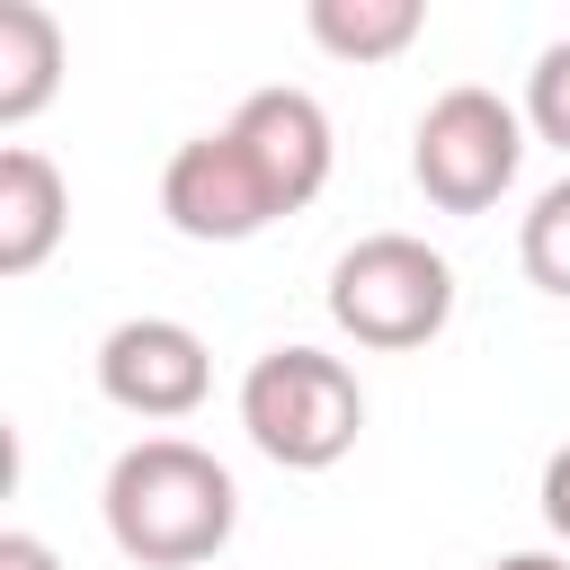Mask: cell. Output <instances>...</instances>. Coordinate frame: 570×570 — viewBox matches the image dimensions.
I'll return each mask as SVG.
<instances>
[{"label": "cell", "instance_id": "8992f818", "mask_svg": "<svg viewBox=\"0 0 570 570\" xmlns=\"http://www.w3.org/2000/svg\"><path fill=\"white\" fill-rule=\"evenodd\" d=\"M98 392L125 419H187L214 392V347L169 312H134L98 338Z\"/></svg>", "mask_w": 570, "mask_h": 570}, {"label": "cell", "instance_id": "52a82bcc", "mask_svg": "<svg viewBox=\"0 0 570 570\" xmlns=\"http://www.w3.org/2000/svg\"><path fill=\"white\" fill-rule=\"evenodd\" d=\"M71 232V187L36 142L0 151V276H36Z\"/></svg>", "mask_w": 570, "mask_h": 570}, {"label": "cell", "instance_id": "9c48e42d", "mask_svg": "<svg viewBox=\"0 0 570 570\" xmlns=\"http://www.w3.org/2000/svg\"><path fill=\"white\" fill-rule=\"evenodd\" d=\"M303 27H312V45L338 53V62H392V53L419 45L428 9H419V0H312Z\"/></svg>", "mask_w": 570, "mask_h": 570}, {"label": "cell", "instance_id": "8fae6325", "mask_svg": "<svg viewBox=\"0 0 570 570\" xmlns=\"http://www.w3.org/2000/svg\"><path fill=\"white\" fill-rule=\"evenodd\" d=\"M525 134L552 142V151H570V36L543 45L534 71H525Z\"/></svg>", "mask_w": 570, "mask_h": 570}, {"label": "cell", "instance_id": "7a4b0ae2", "mask_svg": "<svg viewBox=\"0 0 570 570\" xmlns=\"http://www.w3.org/2000/svg\"><path fill=\"white\" fill-rule=\"evenodd\" d=\"M98 517H107V543L142 570H205L232 525H240V481L187 445V436H142L107 463V490H98Z\"/></svg>", "mask_w": 570, "mask_h": 570}, {"label": "cell", "instance_id": "5bb4252c", "mask_svg": "<svg viewBox=\"0 0 570 570\" xmlns=\"http://www.w3.org/2000/svg\"><path fill=\"white\" fill-rule=\"evenodd\" d=\"M490 570H570V561H561V552H499Z\"/></svg>", "mask_w": 570, "mask_h": 570}, {"label": "cell", "instance_id": "5b68a950", "mask_svg": "<svg viewBox=\"0 0 570 570\" xmlns=\"http://www.w3.org/2000/svg\"><path fill=\"white\" fill-rule=\"evenodd\" d=\"M525 169V107H508L499 89L463 80L436 89L419 134H410V178L436 214H490Z\"/></svg>", "mask_w": 570, "mask_h": 570}, {"label": "cell", "instance_id": "30bf717a", "mask_svg": "<svg viewBox=\"0 0 570 570\" xmlns=\"http://www.w3.org/2000/svg\"><path fill=\"white\" fill-rule=\"evenodd\" d=\"M517 258H525V276H534L543 294L570 303V169L525 205V223H517Z\"/></svg>", "mask_w": 570, "mask_h": 570}, {"label": "cell", "instance_id": "7c38bea8", "mask_svg": "<svg viewBox=\"0 0 570 570\" xmlns=\"http://www.w3.org/2000/svg\"><path fill=\"white\" fill-rule=\"evenodd\" d=\"M543 525L570 543V445H552V454H543Z\"/></svg>", "mask_w": 570, "mask_h": 570}, {"label": "cell", "instance_id": "3957f363", "mask_svg": "<svg viewBox=\"0 0 570 570\" xmlns=\"http://www.w3.org/2000/svg\"><path fill=\"white\" fill-rule=\"evenodd\" d=\"M240 428L285 472H330L365 436V383L330 347H267L240 374Z\"/></svg>", "mask_w": 570, "mask_h": 570}, {"label": "cell", "instance_id": "ba28073f", "mask_svg": "<svg viewBox=\"0 0 570 570\" xmlns=\"http://www.w3.org/2000/svg\"><path fill=\"white\" fill-rule=\"evenodd\" d=\"M62 89V18L45 0H0V125L45 116Z\"/></svg>", "mask_w": 570, "mask_h": 570}, {"label": "cell", "instance_id": "4fadbf2b", "mask_svg": "<svg viewBox=\"0 0 570 570\" xmlns=\"http://www.w3.org/2000/svg\"><path fill=\"white\" fill-rule=\"evenodd\" d=\"M0 570H62V561H53V543H45V534L9 525V534H0Z\"/></svg>", "mask_w": 570, "mask_h": 570}, {"label": "cell", "instance_id": "277c9868", "mask_svg": "<svg viewBox=\"0 0 570 570\" xmlns=\"http://www.w3.org/2000/svg\"><path fill=\"white\" fill-rule=\"evenodd\" d=\"M330 321L374 347V356H410L454 321V267L445 249H428L419 232H365L338 249L330 267Z\"/></svg>", "mask_w": 570, "mask_h": 570}, {"label": "cell", "instance_id": "6da1fadb", "mask_svg": "<svg viewBox=\"0 0 570 570\" xmlns=\"http://www.w3.org/2000/svg\"><path fill=\"white\" fill-rule=\"evenodd\" d=\"M330 116L312 89H249L214 134H187L160 169V214L178 240H258L330 187Z\"/></svg>", "mask_w": 570, "mask_h": 570}]
</instances>
